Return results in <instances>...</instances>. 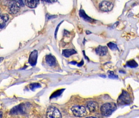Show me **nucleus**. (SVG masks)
Instances as JSON below:
<instances>
[{"mask_svg":"<svg viewBox=\"0 0 139 118\" xmlns=\"http://www.w3.org/2000/svg\"><path fill=\"white\" fill-rule=\"evenodd\" d=\"M114 7L113 3L107 1L101 2L99 5L100 10L103 11H109L112 10Z\"/></svg>","mask_w":139,"mask_h":118,"instance_id":"6","label":"nucleus"},{"mask_svg":"<svg viewBox=\"0 0 139 118\" xmlns=\"http://www.w3.org/2000/svg\"><path fill=\"white\" fill-rule=\"evenodd\" d=\"M46 63L51 67L54 66L56 64V60L55 57L53 55H46Z\"/></svg>","mask_w":139,"mask_h":118,"instance_id":"12","label":"nucleus"},{"mask_svg":"<svg viewBox=\"0 0 139 118\" xmlns=\"http://www.w3.org/2000/svg\"><path fill=\"white\" fill-rule=\"evenodd\" d=\"M79 15L86 21L90 22V23H92L93 22L94 20L88 16H87L85 13V11L83 10H81L79 11Z\"/></svg>","mask_w":139,"mask_h":118,"instance_id":"13","label":"nucleus"},{"mask_svg":"<svg viewBox=\"0 0 139 118\" xmlns=\"http://www.w3.org/2000/svg\"><path fill=\"white\" fill-rule=\"evenodd\" d=\"M63 91V90H59L57 91H56L53 94V95H52V96H51V98H55V97H57V96H59L60 94L62 93Z\"/></svg>","mask_w":139,"mask_h":118,"instance_id":"19","label":"nucleus"},{"mask_svg":"<svg viewBox=\"0 0 139 118\" xmlns=\"http://www.w3.org/2000/svg\"><path fill=\"white\" fill-rule=\"evenodd\" d=\"M6 24H0V29H2L4 28Z\"/></svg>","mask_w":139,"mask_h":118,"instance_id":"23","label":"nucleus"},{"mask_svg":"<svg viewBox=\"0 0 139 118\" xmlns=\"http://www.w3.org/2000/svg\"><path fill=\"white\" fill-rule=\"evenodd\" d=\"M116 109V104L114 102H110L106 103L102 105L100 109V111L102 115L108 116L111 115Z\"/></svg>","mask_w":139,"mask_h":118,"instance_id":"1","label":"nucleus"},{"mask_svg":"<svg viewBox=\"0 0 139 118\" xmlns=\"http://www.w3.org/2000/svg\"><path fill=\"white\" fill-rule=\"evenodd\" d=\"M76 53V51L73 49H66L63 50L62 52V55L65 57H68Z\"/></svg>","mask_w":139,"mask_h":118,"instance_id":"14","label":"nucleus"},{"mask_svg":"<svg viewBox=\"0 0 139 118\" xmlns=\"http://www.w3.org/2000/svg\"><path fill=\"white\" fill-rule=\"evenodd\" d=\"M46 3H53L57 2V0H44Z\"/></svg>","mask_w":139,"mask_h":118,"instance_id":"21","label":"nucleus"},{"mask_svg":"<svg viewBox=\"0 0 139 118\" xmlns=\"http://www.w3.org/2000/svg\"><path fill=\"white\" fill-rule=\"evenodd\" d=\"M9 16L7 14H2L0 15V24H5L8 21Z\"/></svg>","mask_w":139,"mask_h":118,"instance_id":"15","label":"nucleus"},{"mask_svg":"<svg viewBox=\"0 0 139 118\" xmlns=\"http://www.w3.org/2000/svg\"><path fill=\"white\" fill-rule=\"evenodd\" d=\"M61 23H60V24H59L58 25V26H57V28L56 30L55 33V37L56 36V33L57 32V31H58V29L59 27V25H60V24H61Z\"/></svg>","mask_w":139,"mask_h":118,"instance_id":"24","label":"nucleus"},{"mask_svg":"<svg viewBox=\"0 0 139 118\" xmlns=\"http://www.w3.org/2000/svg\"><path fill=\"white\" fill-rule=\"evenodd\" d=\"M126 65H127V67L131 68L137 67L138 66L137 62L134 60H132L128 61L126 63Z\"/></svg>","mask_w":139,"mask_h":118,"instance_id":"16","label":"nucleus"},{"mask_svg":"<svg viewBox=\"0 0 139 118\" xmlns=\"http://www.w3.org/2000/svg\"><path fill=\"white\" fill-rule=\"evenodd\" d=\"M25 5L30 8H34L39 3V0H24Z\"/></svg>","mask_w":139,"mask_h":118,"instance_id":"11","label":"nucleus"},{"mask_svg":"<svg viewBox=\"0 0 139 118\" xmlns=\"http://www.w3.org/2000/svg\"><path fill=\"white\" fill-rule=\"evenodd\" d=\"M3 60V57H0V62H2Z\"/></svg>","mask_w":139,"mask_h":118,"instance_id":"25","label":"nucleus"},{"mask_svg":"<svg viewBox=\"0 0 139 118\" xmlns=\"http://www.w3.org/2000/svg\"><path fill=\"white\" fill-rule=\"evenodd\" d=\"M107 46L109 47V49H111L112 50H119L117 48V45L114 43L112 42H109L107 44Z\"/></svg>","mask_w":139,"mask_h":118,"instance_id":"17","label":"nucleus"},{"mask_svg":"<svg viewBox=\"0 0 139 118\" xmlns=\"http://www.w3.org/2000/svg\"><path fill=\"white\" fill-rule=\"evenodd\" d=\"M110 74L109 75V77L110 78H112V79H117L118 78V76L117 75H115L114 74V72H110Z\"/></svg>","mask_w":139,"mask_h":118,"instance_id":"20","label":"nucleus"},{"mask_svg":"<svg viewBox=\"0 0 139 118\" xmlns=\"http://www.w3.org/2000/svg\"><path fill=\"white\" fill-rule=\"evenodd\" d=\"M132 98L128 92L126 91H122L117 100V103L119 105H126L131 104Z\"/></svg>","mask_w":139,"mask_h":118,"instance_id":"2","label":"nucleus"},{"mask_svg":"<svg viewBox=\"0 0 139 118\" xmlns=\"http://www.w3.org/2000/svg\"><path fill=\"white\" fill-rule=\"evenodd\" d=\"M38 51L36 50L33 51L30 55L29 59V62L31 66H35L36 64L38 59Z\"/></svg>","mask_w":139,"mask_h":118,"instance_id":"9","label":"nucleus"},{"mask_svg":"<svg viewBox=\"0 0 139 118\" xmlns=\"http://www.w3.org/2000/svg\"><path fill=\"white\" fill-rule=\"evenodd\" d=\"M41 87V85L38 83H32L30 85V88L31 90L34 91L36 88H38Z\"/></svg>","mask_w":139,"mask_h":118,"instance_id":"18","label":"nucleus"},{"mask_svg":"<svg viewBox=\"0 0 139 118\" xmlns=\"http://www.w3.org/2000/svg\"><path fill=\"white\" fill-rule=\"evenodd\" d=\"M26 111L25 106L24 104H20L15 106L11 110V114L17 115L19 114H24Z\"/></svg>","mask_w":139,"mask_h":118,"instance_id":"7","label":"nucleus"},{"mask_svg":"<svg viewBox=\"0 0 139 118\" xmlns=\"http://www.w3.org/2000/svg\"><path fill=\"white\" fill-rule=\"evenodd\" d=\"M86 107L91 113H95L99 110V106L95 101H89L87 103Z\"/></svg>","mask_w":139,"mask_h":118,"instance_id":"8","label":"nucleus"},{"mask_svg":"<svg viewBox=\"0 0 139 118\" xmlns=\"http://www.w3.org/2000/svg\"><path fill=\"white\" fill-rule=\"evenodd\" d=\"M47 117L48 118H60L61 117V115L57 108L51 106L48 108L47 110Z\"/></svg>","mask_w":139,"mask_h":118,"instance_id":"5","label":"nucleus"},{"mask_svg":"<svg viewBox=\"0 0 139 118\" xmlns=\"http://www.w3.org/2000/svg\"><path fill=\"white\" fill-rule=\"evenodd\" d=\"M20 5L19 2L16 0L11 1L9 3V10L11 14H16L20 10Z\"/></svg>","mask_w":139,"mask_h":118,"instance_id":"4","label":"nucleus"},{"mask_svg":"<svg viewBox=\"0 0 139 118\" xmlns=\"http://www.w3.org/2000/svg\"><path fill=\"white\" fill-rule=\"evenodd\" d=\"M95 51L97 55L102 56L106 54L108 51V49L107 47L99 46L96 49Z\"/></svg>","mask_w":139,"mask_h":118,"instance_id":"10","label":"nucleus"},{"mask_svg":"<svg viewBox=\"0 0 139 118\" xmlns=\"http://www.w3.org/2000/svg\"><path fill=\"white\" fill-rule=\"evenodd\" d=\"M20 5L22 7H23L25 6V4L24 3L23 1V0H18Z\"/></svg>","mask_w":139,"mask_h":118,"instance_id":"22","label":"nucleus"},{"mask_svg":"<svg viewBox=\"0 0 139 118\" xmlns=\"http://www.w3.org/2000/svg\"><path fill=\"white\" fill-rule=\"evenodd\" d=\"M71 110L74 115L77 117H84L87 113L86 108L83 106H74L72 108Z\"/></svg>","mask_w":139,"mask_h":118,"instance_id":"3","label":"nucleus"},{"mask_svg":"<svg viewBox=\"0 0 139 118\" xmlns=\"http://www.w3.org/2000/svg\"><path fill=\"white\" fill-rule=\"evenodd\" d=\"M2 117V113L1 111H0V118Z\"/></svg>","mask_w":139,"mask_h":118,"instance_id":"26","label":"nucleus"}]
</instances>
